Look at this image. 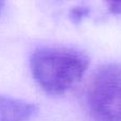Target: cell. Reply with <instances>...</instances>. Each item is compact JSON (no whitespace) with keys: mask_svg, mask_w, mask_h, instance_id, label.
Wrapping results in <instances>:
<instances>
[{"mask_svg":"<svg viewBox=\"0 0 121 121\" xmlns=\"http://www.w3.org/2000/svg\"><path fill=\"white\" fill-rule=\"evenodd\" d=\"M88 66L86 56L68 49H38L30 59L33 79L44 91L64 95L83 78Z\"/></svg>","mask_w":121,"mask_h":121,"instance_id":"obj_1","label":"cell"},{"mask_svg":"<svg viewBox=\"0 0 121 121\" xmlns=\"http://www.w3.org/2000/svg\"><path fill=\"white\" fill-rule=\"evenodd\" d=\"M87 105L95 121H121V64L108 63L91 74Z\"/></svg>","mask_w":121,"mask_h":121,"instance_id":"obj_2","label":"cell"},{"mask_svg":"<svg viewBox=\"0 0 121 121\" xmlns=\"http://www.w3.org/2000/svg\"><path fill=\"white\" fill-rule=\"evenodd\" d=\"M36 113L33 103L0 95V121H30Z\"/></svg>","mask_w":121,"mask_h":121,"instance_id":"obj_3","label":"cell"},{"mask_svg":"<svg viewBox=\"0 0 121 121\" xmlns=\"http://www.w3.org/2000/svg\"><path fill=\"white\" fill-rule=\"evenodd\" d=\"M108 10L114 14H121V0H103Z\"/></svg>","mask_w":121,"mask_h":121,"instance_id":"obj_4","label":"cell"},{"mask_svg":"<svg viewBox=\"0 0 121 121\" xmlns=\"http://www.w3.org/2000/svg\"><path fill=\"white\" fill-rule=\"evenodd\" d=\"M87 14V9H84V8H74L72 9L71 11V18L73 20H80L82 17H84L85 15Z\"/></svg>","mask_w":121,"mask_h":121,"instance_id":"obj_5","label":"cell"},{"mask_svg":"<svg viewBox=\"0 0 121 121\" xmlns=\"http://www.w3.org/2000/svg\"><path fill=\"white\" fill-rule=\"evenodd\" d=\"M2 4H3V0H0V10L2 8Z\"/></svg>","mask_w":121,"mask_h":121,"instance_id":"obj_6","label":"cell"}]
</instances>
